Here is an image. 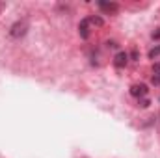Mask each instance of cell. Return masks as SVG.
Segmentation results:
<instances>
[{
	"mask_svg": "<svg viewBox=\"0 0 160 158\" xmlns=\"http://www.w3.org/2000/svg\"><path fill=\"white\" fill-rule=\"evenodd\" d=\"M130 95L132 97H145L147 95V86L145 84H132L130 86Z\"/></svg>",
	"mask_w": 160,
	"mask_h": 158,
	"instance_id": "cell-1",
	"label": "cell"
},
{
	"mask_svg": "<svg viewBox=\"0 0 160 158\" xmlns=\"http://www.w3.org/2000/svg\"><path fill=\"white\" fill-rule=\"evenodd\" d=\"M13 37H21V36H24L26 34V22H15L13 26H11V32H9Z\"/></svg>",
	"mask_w": 160,
	"mask_h": 158,
	"instance_id": "cell-2",
	"label": "cell"
},
{
	"mask_svg": "<svg viewBox=\"0 0 160 158\" xmlns=\"http://www.w3.org/2000/svg\"><path fill=\"white\" fill-rule=\"evenodd\" d=\"M78 32H80V37H84V39L89 37V19H82V21H80Z\"/></svg>",
	"mask_w": 160,
	"mask_h": 158,
	"instance_id": "cell-3",
	"label": "cell"
},
{
	"mask_svg": "<svg viewBox=\"0 0 160 158\" xmlns=\"http://www.w3.org/2000/svg\"><path fill=\"white\" fill-rule=\"evenodd\" d=\"M127 62H128V54H127V52H119V54L114 58V65H116L118 69L125 67V65H127Z\"/></svg>",
	"mask_w": 160,
	"mask_h": 158,
	"instance_id": "cell-4",
	"label": "cell"
},
{
	"mask_svg": "<svg viewBox=\"0 0 160 158\" xmlns=\"http://www.w3.org/2000/svg\"><path fill=\"white\" fill-rule=\"evenodd\" d=\"M99 7L101 9H104V11H108V13H116L118 9H119V6L118 4H114V2H99Z\"/></svg>",
	"mask_w": 160,
	"mask_h": 158,
	"instance_id": "cell-5",
	"label": "cell"
},
{
	"mask_svg": "<svg viewBox=\"0 0 160 158\" xmlns=\"http://www.w3.org/2000/svg\"><path fill=\"white\" fill-rule=\"evenodd\" d=\"M151 80H153L155 86H160V63L153 65V77H151Z\"/></svg>",
	"mask_w": 160,
	"mask_h": 158,
	"instance_id": "cell-6",
	"label": "cell"
},
{
	"mask_svg": "<svg viewBox=\"0 0 160 158\" xmlns=\"http://www.w3.org/2000/svg\"><path fill=\"white\" fill-rule=\"evenodd\" d=\"M157 56H160V45H157L155 48H151V50H149V58H151V60H155Z\"/></svg>",
	"mask_w": 160,
	"mask_h": 158,
	"instance_id": "cell-7",
	"label": "cell"
},
{
	"mask_svg": "<svg viewBox=\"0 0 160 158\" xmlns=\"http://www.w3.org/2000/svg\"><path fill=\"white\" fill-rule=\"evenodd\" d=\"M149 104H151V102H149V101H147V99H143V101H142V102H140V106H142V108H147V106H149Z\"/></svg>",
	"mask_w": 160,
	"mask_h": 158,
	"instance_id": "cell-8",
	"label": "cell"
},
{
	"mask_svg": "<svg viewBox=\"0 0 160 158\" xmlns=\"http://www.w3.org/2000/svg\"><path fill=\"white\" fill-rule=\"evenodd\" d=\"M153 39H160V28H157V30L153 32Z\"/></svg>",
	"mask_w": 160,
	"mask_h": 158,
	"instance_id": "cell-9",
	"label": "cell"
}]
</instances>
